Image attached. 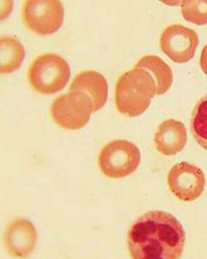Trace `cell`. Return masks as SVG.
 I'll return each instance as SVG.
<instances>
[{
    "mask_svg": "<svg viewBox=\"0 0 207 259\" xmlns=\"http://www.w3.org/2000/svg\"><path fill=\"white\" fill-rule=\"evenodd\" d=\"M157 94L154 79L147 71L135 69L124 73L115 88L117 110L128 117H137L147 109Z\"/></svg>",
    "mask_w": 207,
    "mask_h": 259,
    "instance_id": "2",
    "label": "cell"
},
{
    "mask_svg": "<svg viewBox=\"0 0 207 259\" xmlns=\"http://www.w3.org/2000/svg\"><path fill=\"white\" fill-rule=\"evenodd\" d=\"M65 10L57 0H29L23 7L24 23L38 35H49L61 27Z\"/></svg>",
    "mask_w": 207,
    "mask_h": 259,
    "instance_id": "6",
    "label": "cell"
},
{
    "mask_svg": "<svg viewBox=\"0 0 207 259\" xmlns=\"http://www.w3.org/2000/svg\"><path fill=\"white\" fill-rule=\"evenodd\" d=\"M135 68L143 69L151 75L157 85V95H164L171 87L173 76L170 66L157 56L148 55L137 62Z\"/></svg>",
    "mask_w": 207,
    "mask_h": 259,
    "instance_id": "12",
    "label": "cell"
},
{
    "mask_svg": "<svg viewBox=\"0 0 207 259\" xmlns=\"http://www.w3.org/2000/svg\"><path fill=\"white\" fill-rule=\"evenodd\" d=\"M93 113L90 98L80 91H69L53 101L50 115L58 125L68 130L84 127Z\"/></svg>",
    "mask_w": 207,
    "mask_h": 259,
    "instance_id": "5",
    "label": "cell"
},
{
    "mask_svg": "<svg viewBox=\"0 0 207 259\" xmlns=\"http://www.w3.org/2000/svg\"><path fill=\"white\" fill-rule=\"evenodd\" d=\"M183 17L197 25L207 24V1H184L181 5Z\"/></svg>",
    "mask_w": 207,
    "mask_h": 259,
    "instance_id": "15",
    "label": "cell"
},
{
    "mask_svg": "<svg viewBox=\"0 0 207 259\" xmlns=\"http://www.w3.org/2000/svg\"><path fill=\"white\" fill-rule=\"evenodd\" d=\"M71 76V69L65 59L54 53L37 57L29 68V82L38 93L50 95L64 89Z\"/></svg>",
    "mask_w": 207,
    "mask_h": 259,
    "instance_id": "3",
    "label": "cell"
},
{
    "mask_svg": "<svg viewBox=\"0 0 207 259\" xmlns=\"http://www.w3.org/2000/svg\"><path fill=\"white\" fill-rule=\"evenodd\" d=\"M190 128L195 140L207 150V94L199 99L194 108Z\"/></svg>",
    "mask_w": 207,
    "mask_h": 259,
    "instance_id": "14",
    "label": "cell"
},
{
    "mask_svg": "<svg viewBox=\"0 0 207 259\" xmlns=\"http://www.w3.org/2000/svg\"><path fill=\"white\" fill-rule=\"evenodd\" d=\"M37 233L33 224L26 219H16L7 227L3 235L4 247L11 256L25 258L35 248Z\"/></svg>",
    "mask_w": 207,
    "mask_h": 259,
    "instance_id": "9",
    "label": "cell"
},
{
    "mask_svg": "<svg viewBox=\"0 0 207 259\" xmlns=\"http://www.w3.org/2000/svg\"><path fill=\"white\" fill-rule=\"evenodd\" d=\"M170 192L181 201H195L204 190L206 180L200 168L186 161L177 163L168 176Z\"/></svg>",
    "mask_w": 207,
    "mask_h": 259,
    "instance_id": "7",
    "label": "cell"
},
{
    "mask_svg": "<svg viewBox=\"0 0 207 259\" xmlns=\"http://www.w3.org/2000/svg\"><path fill=\"white\" fill-rule=\"evenodd\" d=\"M141 161L140 150L133 143L116 140L108 143L98 154L100 171L110 178H122L131 175Z\"/></svg>",
    "mask_w": 207,
    "mask_h": 259,
    "instance_id": "4",
    "label": "cell"
},
{
    "mask_svg": "<svg viewBox=\"0 0 207 259\" xmlns=\"http://www.w3.org/2000/svg\"><path fill=\"white\" fill-rule=\"evenodd\" d=\"M199 44L197 32L181 25H172L162 33L160 47L176 63H186L195 56Z\"/></svg>",
    "mask_w": 207,
    "mask_h": 259,
    "instance_id": "8",
    "label": "cell"
},
{
    "mask_svg": "<svg viewBox=\"0 0 207 259\" xmlns=\"http://www.w3.org/2000/svg\"><path fill=\"white\" fill-rule=\"evenodd\" d=\"M186 234L177 219L163 211H149L130 228L127 245L133 258H178L184 251Z\"/></svg>",
    "mask_w": 207,
    "mask_h": 259,
    "instance_id": "1",
    "label": "cell"
},
{
    "mask_svg": "<svg viewBox=\"0 0 207 259\" xmlns=\"http://www.w3.org/2000/svg\"><path fill=\"white\" fill-rule=\"evenodd\" d=\"M199 64L203 72L207 76V44L205 46L201 52Z\"/></svg>",
    "mask_w": 207,
    "mask_h": 259,
    "instance_id": "16",
    "label": "cell"
},
{
    "mask_svg": "<svg viewBox=\"0 0 207 259\" xmlns=\"http://www.w3.org/2000/svg\"><path fill=\"white\" fill-rule=\"evenodd\" d=\"M80 91L90 98L93 113L99 111L107 102L108 84L98 71L87 70L78 73L71 82L69 91Z\"/></svg>",
    "mask_w": 207,
    "mask_h": 259,
    "instance_id": "10",
    "label": "cell"
},
{
    "mask_svg": "<svg viewBox=\"0 0 207 259\" xmlns=\"http://www.w3.org/2000/svg\"><path fill=\"white\" fill-rule=\"evenodd\" d=\"M187 142V132L184 124L174 119L164 121L156 132V148L165 156H174L180 152Z\"/></svg>",
    "mask_w": 207,
    "mask_h": 259,
    "instance_id": "11",
    "label": "cell"
},
{
    "mask_svg": "<svg viewBox=\"0 0 207 259\" xmlns=\"http://www.w3.org/2000/svg\"><path fill=\"white\" fill-rule=\"evenodd\" d=\"M1 44V64L0 72L8 74L14 72L21 65L25 58V51L23 46L17 38L12 36H3Z\"/></svg>",
    "mask_w": 207,
    "mask_h": 259,
    "instance_id": "13",
    "label": "cell"
}]
</instances>
